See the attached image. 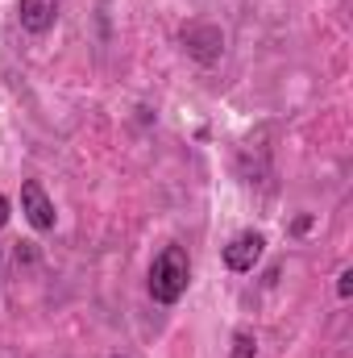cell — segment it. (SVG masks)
Masks as SVG:
<instances>
[{
	"label": "cell",
	"instance_id": "cell-7",
	"mask_svg": "<svg viewBox=\"0 0 353 358\" xmlns=\"http://www.w3.org/2000/svg\"><path fill=\"white\" fill-rule=\"evenodd\" d=\"M337 296H341V300H350L353 296V271H341V279H337Z\"/></svg>",
	"mask_w": 353,
	"mask_h": 358
},
{
	"label": "cell",
	"instance_id": "cell-8",
	"mask_svg": "<svg viewBox=\"0 0 353 358\" xmlns=\"http://www.w3.org/2000/svg\"><path fill=\"white\" fill-rule=\"evenodd\" d=\"M4 221H8V200L0 196V229H4Z\"/></svg>",
	"mask_w": 353,
	"mask_h": 358
},
{
	"label": "cell",
	"instance_id": "cell-2",
	"mask_svg": "<svg viewBox=\"0 0 353 358\" xmlns=\"http://www.w3.org/2000/svg\"><path fill=\"white\" fill-rule=\"evenodd\" d=\"M21 208H25V217H29V225L33 229H54V204L46 200V192H42V183L38 179H25V187H21Z\"/></svg>",
	"mask_w": 353,
	"mask_h": 358
},
{
	"label": "cell",
	"instance_id": "cell-5",
	"mask_svg": "<svg viewBox=\"0 0 353 358\" xmlns=\"http://www.w3.org/2000/svg\"><path fill=\"white\" fill-rule=\"evenodd\" d=\"M183 42H187V50H191L195 59H204V63H212V59L220 55V29H212V25H195V29H187Z\"/></svg>",
	"mask_w": 353,
	"mask_h": 358
},
{
	"label": "cell",
	"instance_id": "cell-1",
	"mask_svg": "<svg viewBox=\"0 0 353 358\" xmlns=\"http://www.w3.org/2000/svg\"><path fill=\"white\" fill-rule=\"evenodd\" d=\"M187 279H191V263H187V250L183 246H167L154 267H150V296L158 304H175L179 296L187 292Z\"/></svg>",
	"mask_w": 353,
	"mask_h": 358
},
{
	"label": "cell",
	"instance_id": "cell-3",
	"mask_svg": "<svg viewBox=\"0 0 353 358\" xmlns=\"http://www.w3.org/2000/svg\"><path fill=\"white\" fill-rule=\"evenodd\" d=\"M262 250H266V242H262V234H237L229 246H225V267L229 271H254V263L262 259Z\"/></svg>",
	"mask_w": 353,
	"mask_h": 358
},
{
	"label": "cell",
	"instance_id": "cell-6",
	"mask_svg": "<svg viewBox=\"0 0 353 358\" xmlns=\"http://www.w3.org/2000/svg\"><path fill=\"white\" fill-rule=\"evenodd\" d=\"M258 350V342H254V334H237V350H233V358H250Z\"/></svg>",
	"mask_w": 353,
	"mask_h": 358
},
{
	"label": "cell",
	"instance_id": "cell-4",
	"mask_svg": "<svg viewBox=\"0 0 353 358\" xmlns=\"http://www.w3.org/2000/svg\"><path fill=\"white\" fill-rule=\"evenodd\" d=\"M59 8H63V0H21L17 17H21V25L29 34H46L59 21Z\"/></svg>",
	"mask_w": 353,
	"mask_h": 358
}]
</instances>
